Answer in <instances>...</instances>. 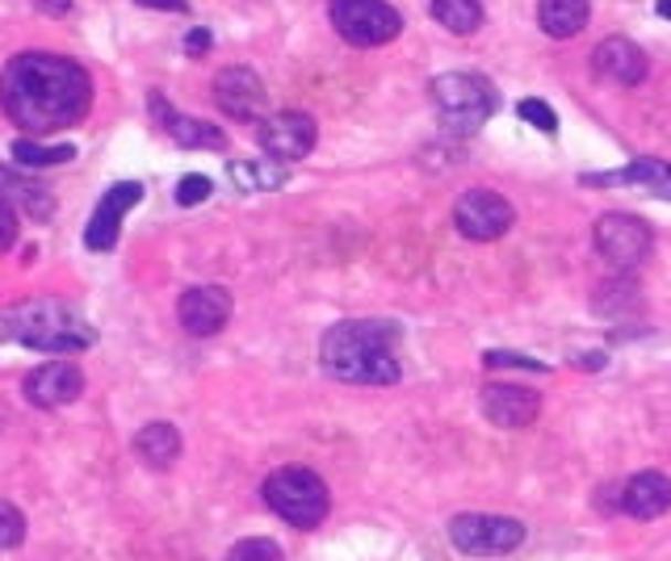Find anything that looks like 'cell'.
<instances>
[{"instance_id":"cell-3","label":"cell","mask_w":671,"mask_h":561,"mask_svg":"<svg viewBox=\"0 0 671 561\" xmlns=\"http://www.w3.org/2000/svg\"><path fill=\"white\" fill-rule=\"evenodd\" d=\"M0 339H18L39 353H81L93 344V327L67 302H21L0 314Z\"/></svg>"},{"instance_id":"cell-18","label":"cell","mask_w":671,"mask_h":561,"mask_svg":"<svg viewBox=\"0 0 671 561\" xmlns=\"http://www.w3.org/2000/svg\"><path fill=\"white\" fill-rule=\"evenodd\" d=\"M621 507H626L633 520H659L671 511V478L659 474V470H647V474H633L626 482V495H621Z\"/></svg>"},{"instance_id":"cell-1","label":"cell","mask_w":671,"mask_h":561,"mask_svg":"<svg viewBox=\"0 0 671 561\" xmlns=\"http://www.w3.org/2000/svg\"><path fill=\"white\" fill-rule=\"evenodd\" d=\"M93 105V80L76 60L30 51L4 63L0 109L25 134H55L76 126Z\"/></svg>"},{"instance_id":"cell-10","label":"cell","mask_w":671,"mask_h":561,"mask_svg":"<svg viewBox=\"0 0 671 561\" xmlns=\"http://www.w3.org/2000/svg\"><path fill=\"white\" fill-rule=\"evenodd\" d=\"M256 139H260V147L269 151L273 160H302V155H311L315 139H319V126H315L311 114L281 109V114L260 118Z\"/></svg>"},{"instance_id":"cell-32","label":"cell","mask_w":671,"mask_h":561,"mask_svg":"<svg viewBox=\"0 0 671 561\" xmlns=\"http://www.w3.org/2000/svg\"><path fill=\"white\" fill-rule=\"evenodd\" d=\"M185 51H189V55H206V51H210V30H189Z\"/></svg>"},{"instance_id":"cell-29","label":"cell","mask_w":671,"mask_h":561,"mask_svg":"<svg viewBox=\"0 0 671 561\" xmlns=\"http://www.w3.org/2000/svg\"><path fill=\"white\" fill-rule=\"evenodd\" d=\"M206 197H210V181L198 176V172L177 185V206H198V202H206Z\"/></svg>"},{"instance_id":"cell-23","label":"cell","mask_w":671,"mask_h":561,"mask_svg":"<svg viewBox=\"0 0 671 561\" xmlns=\"http://www.w3.org/2000/svg\"><path fill=\"white\" fill-rule=\"evenodd\" d=\"M433 18L449 34H475L482 25V4L479 0H433Z\"/></svg>"},{"instance_id":"cell-15","label":"cell","mask_w":671,"mask_h":561,"mask_svg":"<svg viewBox=\"0 0 671 561\" xmlns=\"http://www.w3.org/2000/svg\"><path fill=\"white\" fill-rule=\"evenodd\" d=\"M177 319L189 335H219L231 319V293L219 290V285H198V290H185L181 302H177Z\"/></svg>"},{"instance_id":"cell-6","label":"cell","mask_w":671,"mask_h":561,"mask_svg":"<svg viewBox=\"0 0 671 561\" xmlns=\"http://www.w3.org/2000/svg\"><path fill=\"white\" fill-rule=\"evenodd\" d=\"M332 25L349 46H386L398 39L403 18L386 0H332Z\"/></svg>"},{"instance_id":"cell-8","label":"cell","mask_w":671,"mask_h":561,"mask_svg":"<svg viewBox=\"0 0 671 561\" xmlns=\"http://www.w3.org/2000/svg\"><path fill=\"white\" fill-rule=\"evenodd\" d=\"M596 251L605 256V265L621 272H633L650 256V227L638 214H600L596 218Z\"/></svg>"},{"instance_id":"cell-33","label":"cell","mask_w":671,"mask_h":561,"mask_svg":"<svg viewBox=\"0 0 671 561\" xmlns=\"http://www.w3.org/2000/svg\"><path fill=\"white\" fill-rule=\"evenodd\" d=\"M135 4H143V9H164V13H185L189 0H135Z\"/></svg>"},{"instance_id":"cell-16","label":"cell","mask_w":671,"mask_h":561,"mask_svg":"<svg viewBox=\"0 0 671 561\" xmlns=\"http://www.w3.org/2000/svg\"><path fill=\"white\" fill-rule=\"evenodd\" d=\"M592 72L596 80L605 84H621V88H633V84L647 80V55L642 46L629 39H605L596 51H592Z\"/></svg>"},{"instance_id":"cell-13","label":"cell","mask_w":671,"mask_h":561,"mask_svg":"<svg viewBox=\"0 0 671 561\" xmlns=\"http://www.w3.org/2000/svg\"><path fill=\"white\" fill-rule=\"evenodd\" d=\"M479 407H482V416L491 419L496 428L516 432V428H529V423L537 419V411H542V395H537V390H529V386L491 381V386H482Z\"/></svg>"},{"instance_id":"cell-24","label":"cell","mask_w":671,"mask_h":561,"mask_svg":"<svg viewBox=\"0 0 671 561\" xmlns=\"http://www.w3.org/2000/svg\"><path fill=\"white\" fill-rule=\"evenodd\" d=\"M13 160H18L21 168H55V164H67V160H76V147L72 143H30V139H21V143H13Z\"/></svg>"},{"instance_id":"cell-17","label":"cell","mask_w":671,"mask_h":561,"mask_svg":"<svg viewBox=\"0 0 671 561\" xmlns=\"http://www.w3.org/2000/svg\"><path fill=\"white\" fill-rule=\"evenodd\" d=\"M584 185L592 188H647L654 197L671 202V164L663 160H633V164L617 168V172H587Z\"/></svg>"},{"instance_id":"cell-31","label":"cell","mask_w":671,"mask_h":561,"mask_svg":"<svg viewBox=\"0 0 671 561\" xmlns=\"http://www.w3.org/2000/svg\"><path fill=\"white\" fill-rule=\"evenodd\" d=\"M487 365H491V369H500V365H512V369H533V374H545L542 360H533V356H521V353H487Z\"/></svg>"},{"instance_id":"cell-19","label":"cell","mask_w":671,"mask_h":561,"mask_svg":"<svg viewBox=\"0 0 671 561\" xmlns=\"http://www.w3.org/2000/svg\"><path fill=\"white\" fill-rule=\"evenodd\" d=\"M0 197H4L9 206H21L34 223H46V218L55 214V193H51V185H42V181L25 176V172H13V168H0Z\"/></svg>"},{"instance_id":"cell-35","label":"cell","mask_w":671,"mask_h":561,"mask_svg":"<svg viewBox=\"0 0 671 561\" xmlns=\"http://www.w3.org/2000/svg\"><path fill=\"white\" fill-rule=\"evenodd\" d=\"M659 13H663V18L671 21V0H659Z\"/></svg>"},{"instance_id":"cell-14","label":"cell","mask_w":671,"mask_h":561,"mask_svg":"<svg viewBox=\"0 0 671 561\" xmlns=\"http://www.w3.org/2000/svg\"><path fill=\"white\" fill-rule=\"evenodd\" d=\"M21 390L42 411H60V407L76 402L84 395V374L81 365H72V360H51V365H42V369L25 377Z\"/></svg>"},{"instance_id":"cell-12","label":"cell","mask_w":671,"mask_h":561,"mask_svg":"<svg viewBox=\"0 0 671 561\" xmlns=\"http://www.w3.org/2000/svg\"><path fill=\"white\" fill-rule=\"evenodd\" d=\"M143 202V185L139 181H118V185L109 188L102 197V206L93 209V223L84 230V244L88 251H109L118 244V235H123V218L130 209Z\"/></svg>"},{"instance_id":"cell-20","label":"cell","mask_w":671,"mask_h":561,"mask_svg":"<svg viewBox=\"0 0 671 561\" xmlns=\"http://www.w3.org/2000/svg\"><path fill=\"white\" fill-rule=\"evenodd\" d=\"M156 114H160L164 130L181 147H193V151H223V147H227V134H223L219 126L198 122V118H181V114L164 109V101H160V97H156Z\"/></svg>"},{"instance_id":"cell-9","label":"cell","mask_w":671,"mask_h":561,"mask_svg":"<svg viewBox=\"0 0 671 561\" xmlns=\"http://www.w3.org/2000/svg\"><path fill=\"white\" fill-rule=\"evenodd\" d=\"M512 202L500 197L496 188H470V193H461L458 206H454V227L466 235V239H475V244H491V239H500L503 230L512 227Z\"/></svg>"},{"instance_id":"cell-7","label":"cell","mask_w":671,"mask_h":561,"mask_svg":"<svg viewBox=\"0 0 671 561\" xmlns=\"http://www.w3.org/2000/svg\"><path fill=\"white\" fill-rule=\"evenodd\" d=\"M449 541L458 544L470 558H500L521 549L524 524L508 520V516H479V511H461L449 520Z\"/></svg>"},{"instance_id":"cell-11","label":"cell","mask_w":671,"mask_h":561,"mask_svg":"<svg viewBox=\"0 0 671 561\" xmlns=\"http://www.w3.org/2000/svg\"><path fill=\"white\" fill-rule=\"evenodd\" d=\"M214 101L235 122H256L265 114L269 97H265V84L252 67H223L214 76Z\"/></svg>"},{"instance_id":"cell-26","label":"cell","mask_w":671,"mask_h":561,"mask_svg":"<svg viewBox=\"0 0 671 561\" xmlns=\"http://www.w3.org/2000/svg\"><path fill=\"white\" fill-rule=\"evenodd\" d=\"M227 561H286V558H281L277 541H269V537H248V541H239L231 549Z\"/></svg>"},{"instance_id":"cell-21","label":"cell","mask_w":671,"mask_h":561,"mask_svg":"<svg viewBox=\"0 0 671 561\" xmlns=\"http://www.w3.org/2000/svg\"><path fill=\"white\" fill-rule=\"evenodd\" d=\"M592 18L587 0H537V25L550 39H575Z\"/></svg>"},{"instance_id":"cell-25","label":"cell","mask_w":671,"mask_h":561,"mask_svg":"<svg viewBox=\"0 0 671 561\" xmlns=\"http://www.w3.org/2000/svg\"><path fill=\"white\" fill-rule=\"evenodd\" d=\"M231 181L239 188H277L286 172L277 164H231Z\"/></svg>"},{"instance_id":"cell-34","label":"cell","mask_w":671,"mask_h":561,"mask_svg":"<svg viewBox=\"0 0 671 561\" xmlns=\"http://www.w3.org/2000/svg\"><path fill=\"white\" fill-rule=\"evenodd\" d=\"M42 4H46V13H67V9H72V0H67V4H63V0H42Z\"/></svg>"},{"instance_id":"cell-2","label":"cell","mask_w":671,"mask_h":561,"mask_svg":"<svg viewBox=\"0 0 671 561\" xmlns=\"http://www.w3.org/2000/svg\"><path fill=\"white\" fill-rule=\"evenodd\" d=\"M398 327L391 323H374V319H349L336 323L332 332L319 344V360L336 381L349 386H395L403 369H398Z\"/></svg>"},{"instance_id":"cell-4","label":"cell","mask_w":671,"mask_h":561,"mask_svg":"<svg viewBox=\"0 0 671 561\" xmlns=\"http://www.w3.org/2000/svg\"><path fill=\"white\" fill-rule=\"evenodd\" d=\"M260 495L269 503V511H277L290 528H319L332 511V495H328V482L319 478L307 465H286L265 478Z\"/></svg>"},{"instance_id":"cell-30","label":"cell","mask_w":671,"mask_h":561,"mask_svg":"<svg viewBox=\"0 0 671 561\" xmlns=\"http://www.w3.org/2000/svg\"><path fill=\"white\" fill-rule=\"evenodd\" d=\"M18 244V209L0 197V256Z\"/></svg>"},{"instance_id":"cell-27","label":"cell","mask_w":671,"mask_h":561,"mask_svg":"<svg viewBox=\"0 0 671 561\" xmlns=\"http://www.w3.org/2000/svg\"><path fill=\"white\" fill-rule=\"evenodd\" d=\"M516 114H521L529 126H537L542 134H558V114H554L542 97H524V101L516 105Z\"/></svg>"},{"instance_id":"cell-5","label":"cell","mask_w":671,"mask_h":561,"mask_svg":"<svg viewBox=\"0 0 671 561\" xmlns=\"http://www.w3.org/2000/svg\"><path fill=\"white\" fill-rule=\"evenodd\" d=\"M433 101L440 109V122L454 134H475L496 109H500V93L496 84L475 76V72H445L433 80Z\"/></svg>"},{"instance_id":"cell-22","label":"cell","mask_w":671,"mask_h":561,"mask_svg":"<svg viewBox=\"0 0 671 561\" xmlns=\"http://www.w3.org/2000/svg\"><path fill=\"white\" fill-rule=\"evenodd\" d=\"M135 453L147 470H168L172 461L181 457V432L172 423H147L135 436Z\"/></svg>"},{"instance_id":"cell-28","label":"cell","mask_w":671,"mask_h":561,"mask_svg":"<svg viewBox=\"0 0 671 561\" xmlns=\"http://www.w3.org/2000/svg\"><path fill=\"white\" fill-rule=\"evenodd\" d=\"M25 541V516L13 503H0V549H18Z\"/></svg>"}]
</instances>
